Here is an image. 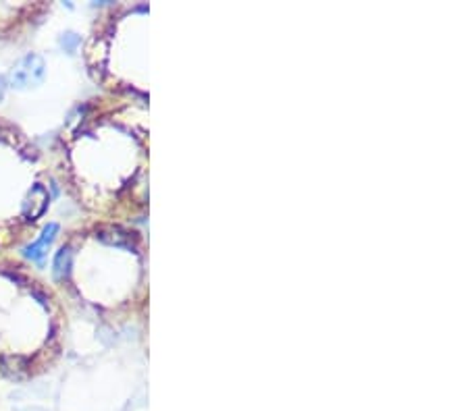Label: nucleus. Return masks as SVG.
<instances>
[{
    "label": "nucleus",
    "instance_id": "nucleus-1",
    "mask_svg": "<svg viewBox=\"0 0 468 411\" xmlns=\"http://www.w3.org/2000/svg\"><path fill=\"white\" fill-rule=\"evenodd\" d=\"M44 68L46 63L40 54H27L24 56L11 73V83L15 88H29L36 86L44 79Z\"/></svg>",
    "mask_w": 468,
    "mask_h": 411
},
{
    "label": "nucleus",
    "instance_id": "nucleus-2",
    "mask_svg": "<svg viewBox=\"0 0 468 411\" xmlns=\"http://www.w3.org/2000/svg\"><path fill=\"white\" fill-rule=\"evenodd\" d=\"M46 206H48V191L42 187V185H36V187H31V191L27 193L25 202L21 204V214H24L25 218H29V220H36L38 216L44 214Z\"/></svg>",
    "mask_w": 468,
    "mask_h": 411
},
{
    "label": "nucleus",
    "instance_id": "nucleus-3",
    "mask_svg": "<svg viewBox=\"0 0 468 411\" xmlns=\"http://www.w3.org/2000/svg\"><path fill=\"white\" fill-rule=\"evenodd\" d=\"M56 233H59V225H56V223H50V225L44 228L42 237H40L36 243H31V245L25 250V255H27L29 260H34V262L42 264V262H44V255H46L48 248L52 245V241H54V237H56Z\"/></svg>",
    "mask_w": 468,
    "mask_h": 411
},
{
    "label": "nucleus",
    "instance_id": "nucleus-4",
    "mask_svg": "<svg viewBox=\"0 0 468 411\" xmlns=\"http://www.w3.org/2000/svg\"><path fill=\"white\" fill-rule=\"evenodd\" d=\"M69 264H71V251L69 248H61L56 258H54V278L56 280H63L67 273H69Z\"/></svg>",
    "mask_w": 468,
    "mask_h": 411
},
{
    "label": "nucleus",
    "instance_id": "nucleus-5",
    "mask_svg": "<svg viewBox=\"0 0 468 411\" xmlns=\"http://www.w3.org/2000/svg\"><path fill=\"white\" fill-rule=\"evenodd\" d=\"M61 44L65 46L67 50H73L75 46L79 44V36H75V34H65L63 40H61Z\"/></svg>",
    "mask_w": 468,
    "mask_h": 411
},
{
    "label": "nucleus",
    "instance_id": "nucleus-6",
    "mask_svg": "<svg viewBox=\"0 0 468 411\" xmlns=\"http://www.w3.org/2000/svg\"><path fill=\"white\" fill-rule=\"evenodd\" d=\"M4 91H6V79H4V77H0V100L4 98Z\"/></svg>",
    "mask_w": 468,
    "mask_h": 411
}]
</instances>
